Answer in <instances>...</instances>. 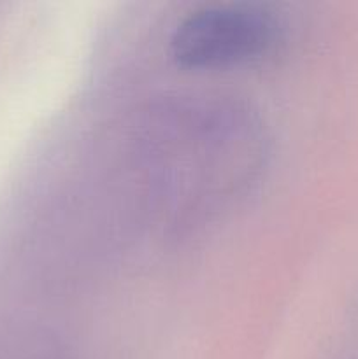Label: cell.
<instances>
[{"instance_id": "1", "label": "cell", "mask_w": 358, "mask_h": 359, "mask_svg": "<svg viewBox=\"0 0 358 359\" xmlns=\"http://www.w3.org/2000/svg\"><path fill=\"white\" fill-rule=\"evenodd\" d=\"M277 20L263 7H202L175 27L171 55L188 69L234 65L265 55L277 41Z\"/></svg>"}]
</instances>
